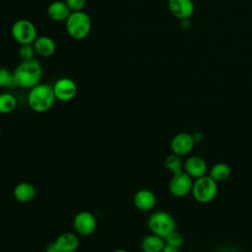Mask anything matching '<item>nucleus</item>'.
Instances as JSON below:
<instances>
[{
	"label": "nucleus",
	"mask_w": 252,
	"mask_h": 252,
	"mask_svg": "<svg viewBox=\"0 0 252 252\" xmlns=\"http://www.w3.org/2000/svg\"><path fill=\"white\" fill-rule=\"evenodd\" d=\"M13 75L18 87L30 90L40 83L42 67L36 59L21 61L13 72Z\"/></svg>",
	"instance_id": "obj_1"
},
{
	"label": "nucleus",
	"mask_w": 252,
	"mask_h": 252,
	"mask_svg": "<svg viewBox=\"0 0 252 252\" xmlns=\"http://www.w3.org/2000/svg\"><path fill=\"white\" fill-rule=\"evenodd\" d=\"M56 100L53 88L48 84L39 83L30 89L28 94V104L32 110L37 113L49 110Z\"/></svg>",
	"instance_id": "obj_2"
},
{
	"label": "nucleus",
	"mask_w": 252,
	"mask_h": 252,
	"mask_svg": "<svg viewBox=\"0 0 252 252\" xmlns=\"http://www.w3.org/2000/svg\"><path fill=\"white\" fill-rule=\"evenodd\" d=\"M65 27L68 34L72 38L81 40L90 34L92 30V20L83 10L71 12L65 21Z\"/></svg>",
	"instance_id": "obj_3"
},
{
	"label": "nucleus",
	"mask_w": 252,
	"mask_h": 252,
	"mask_svg": "<svg viewBox=\"0 0 252 252\" xmlns=\"http://www.w3.org/2000/svg\"><path fill=\"white\" fill-rule=\"evenodd\" d=\"M147 224L152 233L164 238L171 231L176 229V221L174 217L162 210L153 212L147 220Z\"/></svg>",
	"instance_id": "obj_4"
},
{
	"label": "nucleus",
	"mask_w": 252,
	"mask_h": 252,
	"mask_svg": "<svg viewBox=\"0 0 252 252\" xmlns=\"http://www.w3.org/2000/svg\"><path fill=\"white\" fill-rule=\"evenodd\" d=\"M191 194L198 203H210L218 194V182L209 174H205L194 180Z\"/></svg>",
	"instance_id": "obj_5"
},
{
	"label": "nucleus",
	"mask_w": 252,
	"mask_h": 252,
	"mask_svg": "<svg viewBox=\"0 0 252 252\" xmlns=\"http://www.w3.org/2000/svg\"><path fill=\"white\" fill-rule=\"evenodd\" d=\"M12 37L20 45L32 44L37 35V30L34 24L27 19L17 20L11 28Z\"/></svg>",
	"instance_id": "obj_6"
},
{
	"label": "nucleus",
	"mask_w": 252,
	"mask_h": 252,
	"mask_svg": "<svg viewBox=\"0 0 252 252\" xmlns=\"http://www.w3.org/2000/svg\"><path fill=\"white\" fill-rule=\"evenodd\" d=\"M193 182V178L189 176L184 170L172 174V177L168 183L169 192L176 198H183L191 193Z\"/></svg>",
	"instance_id": "obj_7"
},
{
	"label": "nucleus",
	"mask_w": 252,
	"mask_h": 252,
	"mask_svg": "<svg viewBox=\"0 0 252 252\" xmlns=\"http://www.w3.org/2000/svg\"><path fill=\"white\" fill-rule=\"evenodd\" d=\"M73 225L77 233L88 236L95 230L96 219L93 213L89 211H81L75 216Z\"/></svg>",
	"instance_id": "obj_8"
},
{
	"label": "nucleus",
	"mask_w": 252,
	"mask_h": 252,
	"mask_svg": "<svg viewBox=\"0 0 252 252\" xmlns=\"http://www.w3.org/2000/svg\"><path fill=\"white\" fill-rule=\"evenodd\" d=\"M56 99L60 101H70L77 94V85L70 78H60L52 86Z\"/></svg>",
	"instance_id": "obj_9"
},
{
	"label": "nucleus",
	"mask_w": 252,
	"mask_h": 252,
	"mask_svg": "<svg viewBox=\"0 0 252 252\" xmlns=\"http://www.w3.org/2000/svg\"><path fill=\"white\" fill-rule=\"evenodd\" d=\"M195 145V141L193 139L192 134L187 132H181L173 136L170 141V150L173 154L184 157L189 155Z\"/></svg>",
	"instance_id": "obj_10"
},
{
	"label": "nucleus",
	"mask_w": 252,
	"mask_h": 252,
	"mask_svg": "<svg viewBox=\"0 0 252 252\" xmlns=\"http://www.w3.org/2000/svg\"><path fill=\"white\" fill-rule=\"evenodd\" d=\"M183 170L193 179H196L207 174L208 165L203 158L199 156H189L183 161Z\"/></svg>",
	"instance_id": "obj_11"
},
{
	"label": "nucleus",
	"mask_w": 252,
	"mask_h": 252,
	"mask_svg": "<svg viewBox=\"0 0 252 252\" xmlns=\"http://www.w3.org/2000/svg\"><path fill=\"white\" fill-rule=\"evenodd\" d=\"M170 13L179 20H188L194 13L195 6L192 0H168Z\"/></svg>",
	"instance_id": "obj_12"
},
{
	"label": "nucleus",
	"mask_w": 252,
	"mask_h": 252,
	"mask_svg": "<svg viewBox=\"0 0 252 252\" xmlns=\"http://www.w3.org/2000/svg\"><path fill=\"white\" fill-rule=\"evenodd\" d=\"M133 203L138 210L149 212L155 208L157 204V197L153 191L149 189H141L135 193Z\"/></svg>",
	"instance_id": "obj_13"
},
{
	"label": "nucleus",
	"mask_w": 252,
	"mask_h": 252,
	"mask_svg": "<svg viewBox=\"0 0 252 252\" xmlns=\"http://www.w3.org/2000/svg\"><path fill=\"white\" fill-rule=\"evenodd\" d=\"M71 12L72 11L70 10L66 2L61 0H55L51 2L47 7L48 17L55 22L66 21Z\"/></svg>",
	"instance_id": "obj_14"
},
{
	"label": "nucleus",
	"mask_w": 252,
	"mask_h": 252,
	"mask_svg": "<svg viewBox=\"0 0 252 252\" xmlns=\"http://www.w3.org/2000/svg\"><path fill=\"white\" fill-rule=\"evenodd\" d=\"M35 53L41 57H50L56 50L55 41L47 35H40L32 43Z\"/></svg>",
	"instance_id": "obj_15"
},
{
	"label": "nucleus",
	"mask_w": 252,
	"mask_h": 252,
	"mask_svg": "<svg viewBox=\"0 0 252 252\" xmlns=\"http://www.w3.org/2000/svg\"><path fill=\"white\" fill-rule=\"evenodd\" d=\"M55 243L60 252H75L80 244L78 236L70 231L59 234L55 239Z\"/></svg>",
	"instance_id": "obj_16"
},
{
	"label": "nucleus",
	"mask_w": 252,
	"mask_h": 252,
	"mask_svg": "<svg viewBox=\"0 0 252 252\" xmlns=\"http://www.w3.org/2000/svg\"><path fill=\"white\" fill-rule=\"evenodd\" d=\"M13 195L19 203H29L35 197V188L30 182H20L15 186Z\"/></svg>",
	"instance_id": "obj_17"
},
{
	"label": "nucleus",
	"mask_w": 252,
	"mask_h": 252,
	"mask_svg": "<svg viewBox=\"0 0 252 252\" xmlns=\"http://www.w3.org/2000/svg\"><path fill=\"white\" fill-rule=\"evenodd\" d=\"M164 244V238L151 233L142 239L141 249L143 252H161Z\"/></svg>",
	"instance_id": "obj_18"
},
{
	"label": "nucleus",
	"mask_w": 252,
	"mask_h": 252,
	"mask_svg": "<svg viewBox=\"0 0 252 252\" xmlns=\"http://www.w3.org/2000/svg\"><path fill=\"white\" fill-rule=\"evenodd\" d=\"M209 175L217 182L225 181L230 176V167L225 162H217L210 168Z\"/></svg>",
	"instance_id": "obj_19"
},
{
	"label": "nucleus",
	"mask_w": 252,
	"mask_h": 252,
	"mask_svg": "<svg viewBox=\"0 0 252 252\" xmlns=\"http://www.w3.org/2000/svg\"><path fill=\"white\" fill-rule=\"evenodd\" d=\"M17 106V99L15 95L10 93L0 94V113L8 114L12 112Z\"/></svg>",
	"instance_id": "obj_20"
},
{
	"label": "nucleus",
	"mask_w": 252,
	"mask_h": 252,
	"mask_svg": "<svg viewBox=\"0 0 252 252\" xmlns=\"http://www.w3.org/2000/svg\"><path fill=\"white\" fill-rule=\"evenodd\" d=\"M164 166L172 174L182 171L183 170V161L181 159V157H179L173 153L166 156V158H164Z\"/></svg>",
	"instance_id": "obj_21"
},
{
	"label": "nucleus",
	"mask_w": 252,
	"mask_h": 252,
	"mask_svg": "<svg viewBox=\"0 0 252 252\" xmlns=\"http://www.w3.org/2000/svg\"><path fill=\"white\" fill-rule=\"evenodd\" d=\"M3 87L14 89L18 86L13 73H11L10 70L5 67H0V88Z\"/></svg>",
	"instance_id": "obj_22"
},
{
	"label": "nucleus",
	"mask_w": 252,
	"mask_h": 252,
	"mask_svg": "<svg viewBox=\"0 0 252 252\" xmlns=\"http://www.w3.org/2000/svg\"><path fill=\"white\" fill-rule=\"evenodd\" d=\"M18 54L22 61L32 60V59H34L35 50H34V47L32 44H22V45H20Z\"/></svg>",
	"instance_id": "obj_23"
},
{
	"label": "nucleus",
	"mask_w": 252,
	"mask_h": 252,
	"mask_svg": "<svg viewBox=\"0 0 252 252\" xmlns=\"http://www.w3.org/2000/svg\"><path fill=\"white\" fill-rule=\"evenodd\" d=\"M164 242L167 243V244H170V245H173L175 247L180 248L182 246L183 242H184V237L179 231H177L175 229L164 237Z\"/></svg>",
	"instance_id": "obj_24"
},
{
	"label": "nucleus",
	"mask_w": 252,
	"mask_h": 252,
	"mask_svg": "<svg viewBox=\"0 0 252 252\" xmlns=\"http://www.w3.org/2000/svg\"><path fill=\"white\" fill-rule=\"evenodd\" d=\"M72 12L82 11L86 6L87 0H64Z\"/></svg>",
	"instance_id": "obj_25"
},
{
	"label": "nucleus",
	"mask_w": 252,
	"mask_h": 252,
	"mask_svg": "<svg viewBox=\"0 0 252 252\" xmlns=\"http://www.w3.org/2000/svg\"><path fill=\"white\" fill-rule=\"evenodd\" d=\"M44 250H45V252H60L58 247H57V245H56V243H55V241L47 243Z\"/></svg>",
	"instance_id": "obj_26"
},
{
	"label": "nucleus",
	"mask_w": 252,
	"mask_h": 252,
	"mask_svg": "<svg viewBox=\"0 0 252 252\" xmlns=\"http://www.w3.org/2000/svg\"><path fill=\"white\" fill-rule=\"evenodd\" d=\"M161 252H179V248L178 247H175L173 245H170V244H167L165 243Z\"/></svg>",
	"instance_id": "obj_27"
},
{
	"label": "nucleus",
	"mask_w": 252,
	"mask_h": 252,
	"mask_svg": "<svg viewBox=\"0 0 252 252\" xmlns=\"http://www.w3.org/2000/svg\"><path fill=\"white\" fill-rule=\"evenodd\" d=\"M192 136H193V139H194L195 143H199L203 140V134L201 132H195V133L192 134Z\"/></svg>",
	"instance_id": "obj_28"
},
{
	"label": "nucleus",
	"mask_w": 252,
	"mask_h": 252,
	"mask_svg": "<svg viewBox=\"0 0 252 252\" xmlns=\"http://www.w3.org/2000/svg\"><path fill=\"white\" fill-rule=\"evenodd\" d=\"M111 252H128V251H127V250H125V249H122V248H117V249L112 250Z\"/></svg>",
	"instance_id": "obj_29"
},
{
	"label": "nucleus",
	"mask_w": 252,
	"mask_h": 252,
	"mask_svg": "<svg viewBox=\"0 0 252 252\" xmlns=\"http://www.w3.org/2000/svg\"><path fill=\"white\" fill-rule=\"evenodd\" d=\"M1 136H2V132H1V129H0V139H1Z\"/></svg>",
	"instance_id": "obj_30"
}]
</instances>
